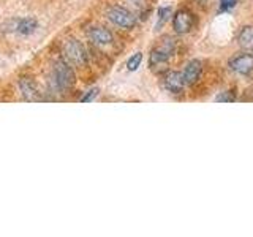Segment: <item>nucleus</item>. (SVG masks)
<instances>
[{
    "instance_id": "obj_5",
    "label": "nucleus",
    "mask_w": 253,
    "mask_h": 237,
    "mask_svg": "<svg viewBox=\"0 0 253 237\" xmlns=\"http://www.w3.org/2000/svg\"><path fill=\"white\" fill-rule=\"evenodd\" d=\"M63 51H65L67 57L73 63H76V65H85L87 63V52L78 40L75 38L67 40L65 44H63Z\"/></svg>"
},
{
    "instance_id": "obj_15",
    "label": "nucleus",
    "mask_w": 253,
    "mask_h": 237,
    "mask_svg": "<svg viewBox=\"0 0 253 237\" xmlns=\"http://www.w3.org/2000/svg\"><path fill=\"white\" fill-rule=\"evenodd\" d=\"M215 101L217 103H233V101H236V92L234 90H225V92H221L220 95H217Z\"/></svg>"
},
{
    "instance_id": "obj_14",
    "label": "nucleus",
    "mask_w": 253,
    "mask_h": 237,
    "mask_svg": "<svg viewBox=\"0 0 253 237\" xmlns=\"http://www.w3.org/2000/svg\"><path fill=\"white\" fill-rule=\"evenodd\" d=\"M141 62H142V54L136 52L128 59V62H126V68H128V71H136L141 65Z\"/></svg>"
},
{
    "instance_id": "obj_11",
    "label": "nucleus",
    "mask_w": 253,
    "mask_h": 237,
    "mask_svg": "<svg viewBox=\"0 0 253 237\" xmlns=\"http://www.w3.org/2000/svg\"><path fill=\"white\" fill-rule=\"evenodd\" d=\"M14 29L21 35H32L38 29V22L35 18H21L16 21Z\"/></svg>"
},
{
    "instance_id": "obj_7",
    "label": "nucleus",
    "mask_w": 253,
    "mask_h": 237,
    "mask_svg": "<svg viewBox=\"0 0 253 237\" xmlns=\"http://www.w3.org/2000/svg\"><path fill=\"white\" fill-rule=\"evenodd\" d=\"M162 82L165 89L174 95L182 93L187 85L184 81V76H182V73H179V71H166L162 78Z\"/></svg>"
},
{
    "instance_id": "obj_17",
    "label": "nucleus",
    "mask_w": 253,
    "mask_h": 237,
    "mask_svg": "<svg viewBox=\"0 0 253 237\" xmlns=\"http://www.w3.org/2000/svg\"><path fill=\"white\" fill-rule=\"evenodd\" d=\"M97 95H98V89H92V90H89L81 98V103H89V101L95 100V97H97Z\"/></svg>"
},
{
    "instance_id": "obj_16",
    "label": "nucleus",
    "mask_w": 253,
    "mask_h": 237,
    "mask_svg": "<svg viewBox=\"0 0 253 237\" xmlns=\"http://www.w3.org/2000/svg\"><path fill=\"white\" fill-rule=\"evenodd\" d=\"M236 3L237 0H220V11H229L236 6Z\"/></svg>"
},
{
    "instance_id": "obj_2",
    "label": "nucleus",
    "mask_w": 253,
    "mask_h": 237,
    "mask_svg": "<svg viewBox=\"0 0 253 237\" xmlns=\"http://www.w3.org/2000/svg\"><path fill=\"white\" fill-rule=\"evenodd\" d=\"M54 81L62 92H67L75 85L76 82L75 71L67 63V60L59 59L54 63Z\"/></svg>"
},
{
    "instance_id": "obj_13",
    "label": "nucleus",
    "mask_w": 253,
    "mask_h": 237,
    "mask_svg": "<svg viewBox=\"0 0 253 237\" xmlns=\"http://www.w3.org/2000/svg\"><path fill=\"white\" fill-rule=\"evenodd\" d=\"M171 14H172L171 6H162L160 10H158V22H157V29H158V27H162L163 24L171 18Z\"/></svg>"
},
{
    "instance_id": "obj_12",
    "label": "nucleus",
    "mask_w": 253,
    "mask_h": 237,
    "mask_svg": "<svg viewBox=\"0 0 253 237\" xmlns=\"http://www.w3.org/2000/svg\"><path fill=\"white\" fill-rule=\"evenodd\" d=\"M237 44L242 49H253V26H244L237 34Z\"/></svg>"
},
{
    "instance_id": "obj_6",
    "label": "nucleus",
    "mask_w": 253,
    "mask_h": 237,
    "mask_svg": "<svg viewBox=\"0 0 253 237\" xmlns=\"http://www.w3.org/2000/svg\"><path fill=\"white\" fill-rule=\"evenodd\" d=\"M228 67L237 75H242V76L250 75L253 71V54L242 52V54L233 55L228 62Z\"/></svg>"
},
{
    "instance_id": "obj_9",
    "label": "nucleus",
    "mask_w": 253,
    "mask_h": 237,
    "mask_svg": "<svg viewBox=\"0 0 253 237\" xmlns=\"http://www.w3.org/2000/svg\"><path fill=\"white\" fill-rule=\"evenodd\" d=\"M201 73H203L201 62L198 59H193L185 65L184 71H182V76H184V81L187 85H195L198 81H200Z\"/></svg>"
},
{
    "instance_id": "obj_8",
    "label": "nucleus",
    "mask_w": 253,
    "mask_h": 237,
    "mask_svg": "<svg viewBox=\"0 0 253 237\" xmlns=\"http://www.w3.org/2000/svg\"><path fill=\"white\" fill-rule=\"evenodd\" d=\"M87 35H89V40L97 46H108L114 41V37L113 34L105 29V27H100V26H93L87 30Z\"/></svg>"
},
{
    "instance_id": "obj_10",
    "label": "nucleus",
    "mask_w": 253,
    "mask_h": 237,
    "mask_svg": "<svg viewBox=\"0 0 253 237\" xmlns=\"http://www.w3.org/2000/svg\"><path fill=\"white\" fill-rule=\"evenodd\" d=\"M19 89H21L24 100H27V101H40L42 100L35 82L32 81L30 78H21L19 79Z\"/></svg>"
},
{
    "instance_id": "obj_1",
    "label": "nucleus",
    "mask_w": 253,
    "mask_h": 237,
    "mask_svg": "<svg viewBox=\"0 0 253 237\" xmlns=\"http://www.w3.org/2000/svg\"><path fill=\"white\" fill-rule=\"evenodd\" d=\"M172 55H174V40L169 37H163L162 43L150 51L149 65L154 71L165 70Z\"/></svg>"
},
{
    "instance_id": "obj_4",
    "label": "nucleus",
    "mask_w": 253,
    "mask_h": 237,
    "mask_svg": "<svg viewBox=\"0 0 253 237\" xmlns=\"http://www.w3.org/2000/svg\"><path fill=\"white\" fill-rule=\"evenodd\" d=\"M195 24V16L185 8H180L172 16V27L177 35H185L192 30Z\"/></svg>"
},
{
    "instance_id": "obj_18",
    "label": "nucleus",
    "mask_w": 253,
    "mask_h": 237,
    "mask_svg": "<svg viewBox=\"0 0 253 237\" xmlns=\"http://www.w3.org/2000/svg\"><path fill=\"white\" fill-rule=\"evenodd\" d=\"M196 2H206V0H196Z\"/></svg>"
},
{
    "instance_id": "obj_3",
    "label": "nucleus",
    "mask_w": 253,
    "mask_h": 237,
    "mask_svg": "<svg viewBox=\"0 0 253 237\" xmlns=\"http://www.w3.org/2000/svg\"><path fill=\"white\" fill-rule=\"evenodd\" d=\"M108 19L116 24V26L119 27H122V29H134L136 27V24H138V19H136V16H134L131 11H128L126 8L124 6H111L108 13Z\"/></svg>"
}]
</instances>
